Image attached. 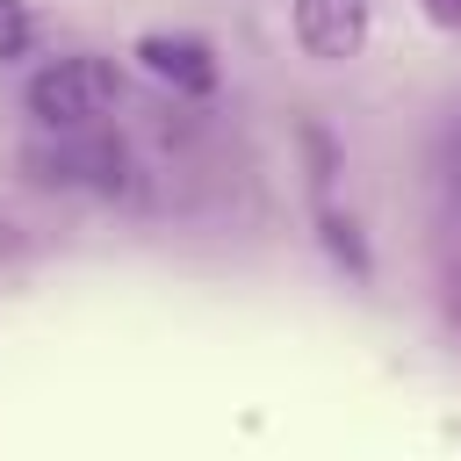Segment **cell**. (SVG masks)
Listing matches in <instances>:
<instances>
[{
    "label": "cell",
    "mask_w": 461,
    "mask_h": 461,
    "mask_svg": "<svg viewBox=\"0 0 461 461\" xmlns=\"http://www.w3.org/2000/svg\"><path fill=\"white\" fill-rule=\"evenodd\" d=\"M29 50V14L22 0H0V58H22Z\"/></svg>",
    "instance_id": "5"
},
{
    "label": "cell",
    "mask_w": 461,
    "mask_h": 461,
    "mask_svg": "<svg viewBox=\"0 0 461 461\" xmlns=\"http://www.w3.org/2000/svg\"><path fill=\"white\" fill-rule=\"evenodd\" d=\"M65 144H50V151H29V166L43 173V180H65V187H115L122 180V151L108 144V137H79V130H58Z\"/></svg>",
    "instance_id": "3"
},
{
    "label": "cell",
    "mask_w": 461,
    "mask_h": 461,
    "mask_svg": "<svg viewBox=\"0 0 461 461\" xmlns=\"http://www.w3.org/2000/svg\"><path fill=\"white\" fill-rule=\"evenodd\" d=\"M137 58H144V65H151L158 79L187 86V94H209V86H216L209 43H194V36H144V43H137Z\"/></svg>",
    "instance_id": "4"
},
{
    "label": "cell",
    "mask_w": 461,
    "mask_h": 461,
    "mask_svg": "<svg viewBox=\"0 0 461 461\" xmlns=\"http://www.w3.org/2000/svg\"><path fill=\"white\" fill-rule=\"evenodd\" d=\"M432 14H439L447 29H461V0H432Z\"/></svg>",
    "instance_id": "6"
},
{
    "label": "cell",
    "mask_w": 461,
    "mask_h": 461,
    "mask_svg": "<svg viewBox=\"0 0 461 461\" xmlns=\"http://www.w3.org/2000/svg\"><path fill=\"white\" fill-rule=\"evenodd\" d=\"M375 0H295V36L310 58H353L367 43Z\"/></svg>",
    "instance_id": "2"
},
{
    "label": "cell",
    "mask_w": 461,
    "mask_h": 461,
    "mask_svg": "<svg viewBox=\"0 0 461 461\" xmlns=\"http://www.w3.org/2000/svg\"><path fill=\"white\" fill-rule=\"evenodd\" d=\"M115 94H122V79H115L108 58H86V50L79 58H50L29 79V115L43 130H94L115 108Z\"/></svg>",
    "instance_id": "1"
}]
</instances>
